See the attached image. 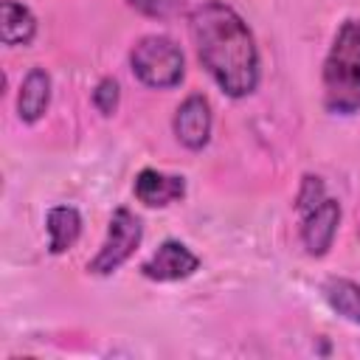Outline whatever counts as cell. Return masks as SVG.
I'll return each mask as SVG.
<instances>
[{
  "label": "cell",
  "mask_w": 360,
  "mask_h": 360,
  "mask_svg": "<svg viewBox=\"0 0 360 360\" xmlns=\"http://www.w3.org/2000/svg\"><path fill=\"white\" fill-rule=\"evenodd\" d=\"M188 37L200 65L228 98H245L259 87V45L236 8L222 0H200L188 11Z\"/></svg>",
  "instance_id": "obj_1"
},
{
  "label": "cell",
  "mask_w": 360,
  "mask_h": 360,
  "mask_svg": "<svg viewBox=\"0 0 360 360\" xmlns=\"http://www.w3.org/2000/svg\"><path fill=\"white\" fill-rule=\"evenodd\" d=\"M323 107L332 115L360 112V17L343 20L321 68Z\"/></svg>",
  "instance_id": "obj_2"
},
{
  "label": "cell",
  "mask_w": 360,
  "mask_h": 360,
  "mask_svg": "<svg viewBox=\"0 0 360 360\" xmlns=\"http://www.w3.org/2000/svg\"><path fill=\"white\" fill-rule=\"evenodd\" d=\"M129 70L149 90H172L186 76V56L166 34H143L129 48Z\"/></svg>",
  "instance_id": "obj_3"
},
{
  "label": "cell",
  "mask_w": 360,
  "mask_h": 360,
  "mask_svg": "<svg viewBox=\"0 0 360 360\" xmlns=\"http://www.w3.org/2000/svg\"><path fill=\"white\" fill-rule=\"evenodd\" d=\"M143 239V222L135 211L129 208H115L110 214V222H107V236L104 242L98 245L96 256L87 262V273L93 276H112L121 264H127L132 259V253L138 250Z\"/></svg>",
  "instance_id": "obj_4"
},
{
  "label": "cell",
  "mask_w": 360,
  "mask_h": 360,
  "mask_svg": "<svg viewBox=\"0 0 360 360\" xmlns=\"http://www.w3.org/2000/svg\"><path fill=\"white\" fill-rule=\"evenodd\" d=\"M200 270V256L177 239H166L158 245V250L149 253V259H143L141 264V276L158 284H172V281H183L188 276H194Z\"/></svg>",
  "instance_id": "obj_5"
},
{
  "label": "cell",
  "mask_w": 360,
  "mask_h": 360,
  "mask_svg": "<svg viewBox=\"0 0 360 360\" xmlns=\"http://www.w3.org/2000/svg\"><path fill=\"white\" fill-rule=\"evenodd\" d=\"M172 129L180 146H186L188 152H200L208 146L211 141V129H214V112H211V101L202 93H191L180 101V107L174 110L172 118Z\"/></svg>",
  "instance_id": "obj_6"
},
{
  "label": "cell",
  "mask_w": 360,
  "mask_h": 360,
  "mask_svg": "<svg viewBox=\"0 0 360 360\" xmlns=\"http://www.w3.org/2000/svg\"><path fill=\"white\" fill-rule=\"evenodd\" d=\"M340 202L326 197L321 200L315 208H309L307 214H301V245L307 250V256H326L335 236H338V228H340Z\"/></svg>",
  "instance_id": "obj_7"
},
{
  "label": "cell",
  "mask_w": 360,
  "mask_h": 360,
  "mask_svg": "<svg viewBox=\"0 0 360 360\" xmlns=\"http://www.w3.org/2000/svg\"><path fill=\"white\" fill-rule=\"evenodd\" d=\"M132 194L146 208H166L186 197V177L166 174L158 169H141L132 183Z\"/></svg>",
  "instance_id": "obj_8"
},
{
  "label": "cell",
  "mask_w": 360,
  "mask_h": 360,
  "mask_svg": "<svg viewBox=\"0 0 360 360\" xmlns=\"http://www.w3.org/2000/svg\"><path fill=\"white\" fill-rule=\"evenodd\" d=\"M51 93H53V82L51 73L45 68H31L17 90V118L22 124H37L45 118L48 107H51Z\"/></svg>",
  "instance_id": "obj_9"
},
{
  "label": "cell",
  "mask_w": 360,
  "mask_h": 360,
  "mask_svg": "<svg viewBox=\"0 0 360 360\" xmlns=\"http://www.w3.org/2000/svg\"><path fill=\"white\" fill-rule=\"evenodd\" d=\"M45 233H48V253L59 256L68 253L82 236V214L73 205H51L45 214Z\"/></svg>",
  "instance_id": "obj_10"
},
{
  "label": "cell",
  "mask_w": 360,
  "mask_h": 360,
  "mask_svg": "<svg viewBox=\"0 0 360 360\" xmlns=\"http://www.w3.org/2000/svg\"><path fill=\"white\" fill-rule=\"evenodd\" d=\"M3 45L8 48H20V45H31L37 37V17L25 3L17 0H3Z\"/></svg>",
  "instance_id": "obj_11"
},
{
  "label": "cell",
  "mask_w": 360,
  "mask_h": 360,
  "mask_svg": "<svg viewBox=\"0 0 360 360\" xmlns=\"http://www.w3.org/2000/svg\"><path fill=\"white\" fill-rule=\"evenodd\" d=\"M326 304L332 307V312H338L343 321L357 323L360 326V284L352 278H326L321 287Z\"/></svg>",
  "instance_id": "obj_12"
},
{
  "label": "cell",
  "mask_w": 360,
  "mask_h": 360,
  "mask_svg": "<svg viewBox=\"0 0 360 360\" xmlns=\"http://www.w3.org/2000/svg\"><path fill=\"white\" fill-rule=\"evenodd\" d=\"M93 107L101 112V115H115L118 112V104H121V87H118V82L112 79V76H104V79H98L96 82V87H93Z\"/></svg>",
  "instance_id": "obj_13"
},
{
  "label": "cell",
  "mask_w": 360,
  "mask_h": 360,
  "mask_svg": "<svg viewBox=\"0 0 360 360\" xmlns=\"http://www.w3.org/2000/svg\"><path fill=\"white\" fill-rule=\"evenodd\" d=\"M321 200H326V186L318 174H304L301 177V186H298V194H295V208L298 214H307L309 208H315Z\"/></svg>",
  "instance_id": "obj_14"
},
{
  "label": "cell",
  "mask_w": 360,
  "mask_h": 360,
  "mask_svg": "<svg viewBox=\"0 0 360 360\" xmlns=\"http://www.w3.org/2000/svg\"><path fill=\"white\" fill-rule=\"evenodd\" d=\"M138 14L143 17H152V20H166L172 17L174 11H180V6L186 0H127Z\"/></svg>",
  "instance_id": "obj_15"
}]
</instances>
